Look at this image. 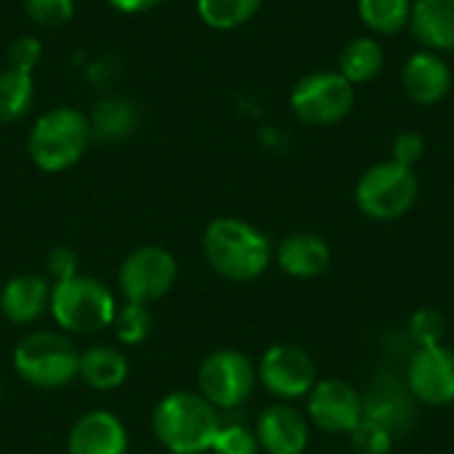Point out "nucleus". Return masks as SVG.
Masks as SVG:
<instances>
[{"label":"nucleus","instance_id":"4be33fe9","mask_svg":"<svg viewBox=\"0 0 454 454\" xmlns=\"http://www.w3.org/2000/svg\"><path fill=\"white\" fill-rule=\"evenodd\" d=\"M386 64L383 45L372 37H356L340 51V64L338 72L356 88L364 82H372Z\"/></svg>","mask_w":454,"mask_h":454},{"label":"nucleus","instance_id":"bb28decb","mask_svg":"<svg viewBox=\"0 0 454 454\" xmlns=\"http://www.w3.org/2000/svg\"><path fill=\"white\" fill-rule=\"evenodd\" d=\"M410 338L415 340L418 348L426 346H442L444 335H447V322L436 309H418L410 322H407Z\"/></svg>","mask_w":454,"mask_h":454},{"label":"nucleus","instance_id":"7ed1b4c3","mask_svg":"<svg viewBox=\"0 0 454 454\" xmlns=\"http://www.w3.org/2000/svg\"><path fill=\"white\" fill-rule=\"evenodd\" d=\"M90 122L74 106H53L43 112L27 136V154L43 173H64L74 168L90 146Z\"/></svg>","mask_w":454,"mask_h":454},{"label":"nucleus","instance_id":"7c9ffc66","mask_svg":"<svg viewBox=\"0 0 454 454\" xmlns=\"http://www.w3.org/2000/svg\"><path fill=\"white\" fill-rule=\"evenodd\" d=\"M43 56V45L35 35H21L11 43L8 48V67L24 69V72H35L37 61Z\"/></svg>","mask_w":454,"mask_h":454},{"label":"nucleus","instance_id":"423d86ee","mask_svg":"<svg viewBox=\"0 0 454 454\" xmlns=\"http://www.w3.org/2000/svg\"><path fill=\"white\" fill-rule=\"evenodd\" d=\"M420 184L412 168L394 160L367 168L356 184V205L372 221H396L418 202Z\"/></svg>","mask_w":454,"mask_h":454},{"label":"nucleus","instance_id":"c756f323","mask_svg":"<svg viewBox=\"0 0 454 454\" xmlns=\"http://www.w3.org/2000/svg\"><path fill=\"white\" fill-rule=\"evenodd\" d=\"M213 454H261V444L255 434L245 426H221L215 442H213Z\"/></svg>","mask_w":454,"mask_h":454},{"label":"nucleus","instance_id":"39448f33","mask_svg":"<svg viewBox=\"0 0 454 454\" xmlns=\"http://www.w3.org/2000/svg\"><path fill=\"white\" fill-rule=\"evenodd\" d=\"M80 351L69 338L48 330L24 335L13 348V370L37 388H61L77 378Z\"/></svg>","mask_w":454,"mask_h":454},{"label":"nucleus","instance_id":"a211bd4d","mask_svg":"<svg viewBox=\"0 0 454 454\" xmlns=\"http://www.w3.org/2000/svg\"><path fill=\"white\" fill-rule=\"evenodd\" d=\"M410 32L426 51H454V0H412Z\"/></svg>","mask_w":454,"mask_h":454},{"label":"nucleus","instance_id":"dca6fc26","mask_svg":"<svg viewBox=\"0 0 454 454\" xmlns=\"http://www.w3.org/2000/svg\"><path fill=\"white\" fill-rule=\"evenodd\" d=\"M410 399H415L407 388V380H399L396 375H378L370 383L367 396H362V407H364V418L378 420L380 426H386L391 434H404L412 423V404Z\"/></svg>","mask_w":454,"mask_h":454},{"label":"nucleus","instance_id":"6ab92c4d","mask_svg":"<svg viewBox=\"0 0 454 454\" xmlns=\"http://www.w3.org/2000/svg\"><path fill=\"white\" fill-rule=\"evenodd\" d=\"M51 301V285L37 274H19L0 293V311L11 325H32Z\"/></svg>","mask_w":454,"mask_h":454},{"label":"nucleus","instance_id":"1a4fd4ad","mask_svg":"<svg viewBox=\"0 0 454 454\" xmlns=\"http://www.w3.org/2000/svg\"><path fill=\"white\" fill-rule=\"evenodd\" d=\"M176 271L178 266L170 250L160 245H144V247H136L122 261L117 271V282L128 301L149 306L160 301L165 293H170L176 282Z\"/></svg>","mask_w":454,"mask_h":454},{"label":"nucleus","instance_id":"2eb2a0df","mask_svg":"<svg viewBox=\"0 0 454 454\" xmlns=\"http://www.w3.org/2000/svg\"><path fill=\"white\" fill-rule=\"evenodd\" d=\"M67 454H128V431L106 410L85 412L67 436Z\"/></svg>","mask_w":454,"mask_h":454},{"label":"nucleus","instance_id":"f8f14e48","mask_svg":"<svg viewBox=\"0 0 454 454\" xmlns=\"http://www.w3.org/2000/svg\"><path fill=\"white\" fill-rule=\"evenodd\" d=\"M364 418L359 391L346 380H319L309 394V420L327 434H351Z\"/></svg>","mask_w":454,"mask_h":454},{"label":"nucleus","instance_id":"412c9836","mask_svg":"<svg viewBox=\"0 0 454 454\" xmlns=\"http://www.w3.org/2000/svg\"><path fill=\"white\" fill-rule=\"evenodd\" d=\"M88 122H90V133L96 138H101V141H122L136 130L138 112H136L133 101H128L125 96H106V98L96 101Z\"/></svg>","mask_w":454,"mask_h":454},{"label":"nucleus","instance_id":"9b49d317","mask_svg":"<svg viewBox=\"0 0 454 454\" xmlns=\"http://www.w3.org/2000/svg\"><path fill=\"white\" fill-rule=\"evenodd\" d=\"M410 394L431 407L454 404V351L444 346H426L410 356L404 372Z\"/></svg>","mask_w":454,"mask_h":454},{"label":"nucleus","instance_id":"72a5a7b5","mask_svg":"<svg viewBox=\"0 0 454 454\" xmlns=\"http://www.w3.org/2000/svg\"><path fill=\"white\" fill-rule=\"evenodd\" d=\"M106 3L120 13H144V11L160 5L162 0H106Z\"/></svg>","mask_w":454,"mask_h":454},{"label":"nucleus","instance_id":"2f4dec72","mask_svg":"<svg viewBox=\"0 0 454 454\" xmlns=\"http://www.w3.org/2000/svg\"><path fill=\"white\" fill-rule=\"evenodd\" d=\"M426 154V138L415 130H404L394 138V154L391 160L407 168H415Z\"/></svg>","mask_w":454,"mask_h":454},{"label":"nucleus","instance_id":"393cba45","mask_svg":"<svg viewBox=\"0 0 454 454\" xmlns=\"http://www.w3.org/2000/svg\"><path fill=\"white\" fill-rule=\"evenodd\" d=\"M263 0H197V13L210 29H237L255 19Z\"/></svg>","mask_w":454,"mask_h":454},{"label":"nucleus","instance_id":"9d476101","mask_svg":"<svg viewBox=\"0 0 454 454\" xmlns=\"http://www.w3.org/2000/svg\"><path fill=\"white\" fill-rule=\"evenodd\" d=\"M255 372H258L261 386H263L271 396L285 399V402L309 396L311 388L317 386V367H314V359H311L303 348L290 346V343H277V346H271V348L261 356Z\"/></svg>","mask_w":454,"mask_h":454},{"label":"nucleus","instance_id":"6e6552de","mask_svg":"<svg viewBox=\"0 0 454 454\" xmlns=\"http://www.w3.org/2000/svg\"><path fill=\"white\" fill-rule=\"evenodd\" d=\"M255 380L258 372L253 362L234 348L213 351L197 375L200 396L207 399L215 410H234L245 404L255 388Z\"/></svg>","mask_w":454,"mask_h":454},{"label":"nucleus","instance_id":"ddd939ff","mask_svg":"<svg viewBox=\"0 0 454 454\" xmlns=\"http://www.w3.org/2000/svg\"><path fill=\"white\" fill-rule=\"evenodd\" d=\"M255 439L266 454H303L309 447V418L287 404H274L261 412Z\"/></svg>","mask_w":454,"mask_h":454},{"label":"nucleus","instance_id":"c85d7f7f","mask_svg":"<svg viewBox=\"0 0 454 454\" xmlns=\"http://www.w3.org/2000/svg\"><path fill=\"white\" fill-rule=\"evenodd\" d=\"M27 16L37 27H61L74 16V0H24Z\"/></svg>","mask_w":454,"mask_h":454},{"label":"nucleus","instance_id":"4468645a","mask_svg":"<svg viewBox=\"0 0 454 454\" xmlns=\"http://www.w3.org/2000/svg\"><path fill=\"white\" fill-rule=\"evenodd\" d=\"M402 88L410 101L420 106L439 104L452 88V67L436 51H418L407 59L402 69Z\"/></svg>","mask_w":454,"mask_h":454},{"label":"nucleus","instance_id":"aec40b11","mask_svg":"<svg viewBox=\"0 0 454 454\" xmlns=\"http://www.w3.org/2000/svg\"><path fill=\"white\" fill-rule=\"evenodd\" d=\"M130 364L120 348L112 346H90L80 354L77 378L85 380L93 391H114L128 380Z\"/></svg>","mask_w":454,"mask_h":454},{"label":"nucleus","instance_id":"5701e85b","mask_svg":"<svg viewBox=\"0 0 454 454\" xmlns=\"http://www.w3.org/2000/svg\"><path fill=\"white\" fill-rule=\"evenodd\" d=\"M35 101V80L32 72L5 67L0 69V122H19Z\"/></svg>","mask_w":454,"mask_h":454},{"label":"nucleus","instance_id":"473e14b6","mask_svg":"<svg viewBox=\"0 0 454 454\" xmlns=\"http://www.w3.org/2000/svg\"><path fill=\"white\" fill-rule=\"evenodd\" d=\"M77 266H80V261H77V255L69 247H56L48 255V271H51V277L56 282L77 277Z\"/></svg>","mask_w":454,"mask_h":454},{"label":"nucleus","instance_id":"a878e982","mask_svg":"<svg viewBox=\"0 0 454 454\" xmlns=\"http://www.w3.org/2000/svg\"><path fill=\"white\" fill-rule=\"evenodd\" d=\"M112 327H114V335L122 346H138L152 333V311L144 303L128 301L125 306H120L114 311Z\"/></svg>","mask_w":454,"mask_h":454},{"label":"nucleus","instance_id":"b1692460","mask_svg":"<svg viewBox=\"0 0 454 454\" xmlns=\"http://www.w3.org/2000/svg\"><path fill=\"white\" fill-rule=\"evenodd\" d=\"M359 19L378 35H396L410 27L412 0H356Z\"/></svg>","mask_w":454,"mask_h":454},{"label":"nucleus","instance_id":"f257e3e1","mask_svg":"<svg viewBox=\"0 0 454 454\" xmlns=\"http://www.w3.org/2000/svg\"><path fill=\"white\" fill-rule=\"evenodd\" d=\"M205 261L215 274L231 282H253L271 263L269 237L242 218H215L202 234Z\"/></svg>","mask_w":454,"mask_h":454},{"label":"nucleus","instance_id":"f03ea898","mask_svg":"<svg viewBox=\"0 0 454 454\" xmlns=\"http://www.w3.org/2000/svg\"><path fill=\"white\" fill-rule=\"evenodd\" d=\"M218 410L200 394L176 391L157 402L152 428L157 442L173 454H205L221 431Z\"/></svg>","mask_w":454,"mask_h":454},{"label":"nucleus","instance_id":"f3484780","mask_svg":"<svg viewBox=\"0 0 454 454\" xmlns=\"http://www.w3.org/2000/svg\"><path fill=\"white\" fill-rule=\"evenodd\" d=\"M274 255L279 269L295 279H314L325 274L333 261V250L325 242V237L311 231H295L285 237Z\"/></svg>","mask_w":454,"mask_h":454},{"label":"nucleus","instance_id":"20e7f679","mask_svg":"<svg viewBox=\"0 0 454 454\" xmlns=\"http://www.w3.org/2000/svg\"><path fill=\"white\" fill-rule=\"evenodd\" d=\"M48 309L59 327H64L67 333H77V335L101 333L104 327L112 325L114 311H117L114 298L106 290V285L82 274L56 282L51 287Z\"/></svg>","mask_w":454,"mask_h":454},{"label":"nucleus","instance_id":"cd10ccee","mask_svg":"<svg viewBox=\"0 0 454 454\" xmlns=\"http://www.w3.org/2000/svg\"><path fill=\"white\" fill-rule=\"evenodd\" d=\"M351 442L359 454H388L394 447V434L378 420L362 418L359 426L351 431Z\"/></svg>","mask_w":454,"mask_h":454},{"label":"nucleus","instance_id":"0eeeda50","mask_svg":"<svg viewBox=\"0 0 454 454\" xmlns=\"http://www.w3.org/2000/svg\"><path fill=\"white\" fill-rule=\"evenodd\" d=\"M356 90L340 72H311L290 90V109L306 125H335L354 109Z\"/></svg>","mask_w":454,"mask_h":454}]
</instances>
